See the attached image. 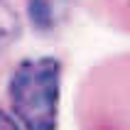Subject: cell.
Returning <instances> with one entry per match:
<instances>
[{"mask_svg":"<svg viewBox=\"0 0 130 130\" xmlns=\"http://www.w3.org/2000/svg\"><path fill=\"white\" fill-rule=\"evenodd\" d=\"M10 113L22 130H57L61 98V64L54 57L25 59L15 66L10 84Z\"/></svg>","mask_w":130,"mask_h":130,"instance_id":"obj_1","label":"cell"},{"mask_svg":"<svg viewBox=\"0 0 130 130\" xmlns=\"http://www.w3.org/2000/svg\"><path fill=\"white\" fill-rule=\"evenodd\" d=\"M20 32H22V22L17 10L10 5V0H0V54L17 42Z\"/></svg>","mask_w":130,"mask_h":130,"instance_id":"obj_2","label":"cell"},{"mask_svg":"<svg viewBox=\"0 0 130 130\" xmlns=\"http://www.w3.org/2000/svg\"><path fill=\"white\" fill-rule=\"evenodd\" d=\"M49 10V5L44 3V0H32L29 3V15H32V20H35L37 27H44V25H49L52 15L47 12Z\"/></svg>","mask_w":130,"mask_h":130,"instance_id":"obj_3","label":"cell"},{"mask_svg":"<svg viewBox=\"0 0 130 130\" xmlns=\"http://www.w3.org/2000/svg\"><path fill=\"white\" fill-rule=\"evenodd\" d=\"M0 130H22V125L17 123V118L12 113H7V110L0 108Z\"/></svg>","mask_w":130,"mask_h":130,"instance_id":"obj_4","label":"cell"}]
</instances>
